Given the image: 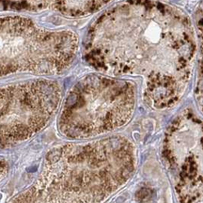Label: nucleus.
I'll use <instances>...</instances> for the list:
<instances>
[{
	"label": "nucleus",
	"mask_w": 203,
	"mask_h": 203,
	"mask_svg": "<svg viewBox=\"0 0 203 203\" xmlns=\"http://www.w3.org/2000/svg\"><path fill=\"white\" fill-rule=\"evenodd\" d=\"M196 53L193 27L182 11L153 0H128L90 27L86 61L112 75H139L144 98L155 109L177 104L187 86Z\"/></svg>",
	"instance_id": "1"
},
{
	"label": "nucleus",
	"mask_w": 203,
	"mask_h": 203,
	"mask_svg": "<svg viewBox=\"0 0 203 203\" xmlns=\"http://www.w3.org/2000/svg\"><path fill=\"white\" fill-rule=\"evenodd\" d=\"M137 155L123 137L51 150L37 182L53 203H103L133 176Z\"/></svg>",
	"instance_id": "2"
},
{
	"label": "nucleus",
	"mask_w": 203,
	"mask_h": 203,
	"mask_svg": "<svg viewBox=\"0 0 203 203\" xmlns=\"http://www.w3.org/2000/svg\"><path fill=\"white\" fill-rule=\"evenodd\" d=\"M135 107V87L123 79L88 74L68 94L59 130L70 139H87L123 127Z\"/></svg>",
	"instance_id": "3"
},
{
	"label": "nucleus",
	"mask_w": 203,
	"mask_h": 203,
	"mask_svg": "<svg viewBox=\"0 0 203 203\" xmlns=\"http://www.w3.org/2000/svg\"><path fill=\"white\" fill-rule=\"evenodd\" d=\"M78 42L71 30H49L21 16L0 18V77L60 73L74 61Z\"/></svg>",
	"instance_id": "4"
},
{
	"label": "nucleus",
	"mask_w": 203,
	"mask_h": 203,
	"mask_svg": "<svg viewBox=\"0 0 203 203\" xmlns=\"http://www.w3.org/2000/svg\"><path fill=\"white\" fill-rule=\"evenodd\" d=\"M60 100V86L49 79L0 87V149L42 130L55 114Z\"/></svg>",
	"instance_id": "5"
},
{
	"label": "nucleus",
	"mask_w": 203,
	"mask_h": 203,
	"mask_svg": "<svg viewBox=\"0 0 203 203\" xmlns=\"http://www.w3.org/2000/svg\"><path fill=\"white\" fill-rule=\"evenodd\" d=\"M111 0H0L4 9L16 11H41L51 9L68 17L91 14Z\"/></svg>",
	"instance_id": "6"
},
{
	"label": "nucleus",
	"mask_w": 203,
	"mask_h": 203,
	"mask_svg": "<svg viewBox=\"0 0 203 203\" xmlns=\"http://www.w3.org/2000/svg\"><path fill=\"white\" fill-rule=\"evenodd\" d=\"M9 203H52L46 192L37 182L21 193Z\"/></svg>",
	"instance_id": "7"
},
{
	"label": "nucleus",
	"mask_w": 203,
	"mask_h": 203,
	"mask_svg": "<svg viewBox=\"0 0 203 203\" xmlns=\"http://www.w3.org/2000/svg\"><path fill=\"white\" fill-rule=\"evenodd\" d=\"M196 15H197V27H198L199 45H200V65H199V75L197 87V99L199 106L203 110V3L199 6Z\"/></svg>",
	"instance_id": "8"
},
{
	"label": "nucleus",
	"mask_w": 203,
	"mask_h": 203,
	"mask_svg": "<svg viewBox=\"0 0 203 203\" xmlns=\"http://www.w3.org/2000/svg\"><path fill=\"white\" fill-rule=\"evenodd\" d=\"M6 169H7L6 164L4 162H2V161H0V179L3 177V175H4L5 171H6Z\"/></svg>",
	"instance_id": "9"
}]
</instances>
